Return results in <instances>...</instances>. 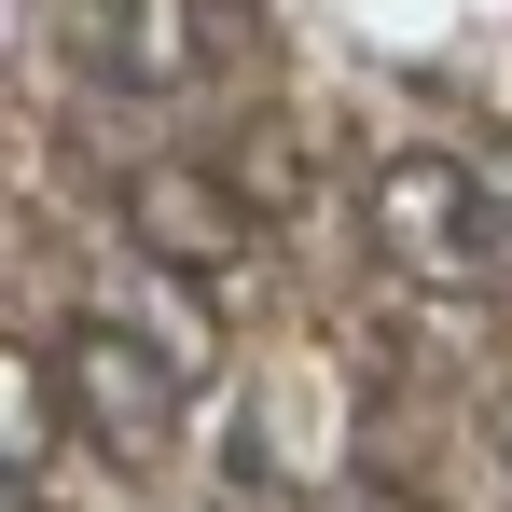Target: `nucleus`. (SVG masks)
<instances>
[{
    "label": "nucleus",
    "mask_w": 512,
    "mask_h": 512,
    "mask_svg": "<svg viewBox=\"0 0 512 512\" xmlns=\"http://www.w3.org/2000/svg\"><path fill=\"white\" fill-rule=\"evenodd\" d=\"M360 236L402 291H512V236H499V194H485V153H388L360 180Z\"/></svg>",
    "instance_id": "f257e3e1"
},
{
    "label": "nucleus",
    "mask_w": 512,
    "mask_h": 512,
    "mask_svg": "<svg viewBox=\"0 0 512 512\" xmlns=\"http://www.w3.org/2000/svg\"><path fill=\"white\" fill-rule=\"evenodd\" d=\"M180 346L125 333V319H56V388H70V429H84L111 471H153V457H180Z\"/></svg>",
    "instance_id": "f03ea898"
},
{
    "label": "nucleus",
    "mask_w": 512,
    "mask_h": 512,
    "mask_svg": "<svg viewBox=\"0 0 512 512\" xmlns=\"http://www.w3.org/2000/svg\"><path fill=\"white\" fill-rule=\"evenodd\" d=\"M125 236H139V263H167L180 291H222V277L263 250L250 194H236L222 167H194V153H153V167H125Z\"/></svg>",
    "instance_id": "7ed1b4c3"
},
{
    "label": "nucleus",
    "mask_w": 512,
    "mask_h": 512,
    "mask_svg": "<svg viewBox=\"0 0 512 512\" xmlns=\"http://www.w3.org/2000/svg\"><path fill=\"white\" fill-rule=\"evenodd\" d=\"M70 56L111 97H180L208 70V14L194 0H70Z\"/></svg>",
    "instance_id": "20e7f679"
},
{
    "label": "nucleus",
    "mask_w": 512,
    "mask_h": 512,
    "mask_svg": "<svg viewBox=\"0 0 512 512\" xmlns=\"http://www.w3.org/2000/svg\"><path fill=\"white\" fill-rule=\"evenodd\" d=\"M319 512H429V499H416V485H333Z\"/></svg>",
    "instance_id": "39448f33"
},
{
    "label": "nucleus",
    "mask_w": 512,
    "mask_h": 512,
    "mask_svg": "<svg viewBox=\"0 0 512 512\" xmlns=\"http://www.w3.org/2000/svg\"><path fill=\"white\" fill-rule=\"evenodd\" d=\"M499 471H512V416H499Z\"/></svg>",
    "instance_id": "423d86ee"
},
{
    "label": "nucleus",
    "mask_w": 512,
    "mask_h": 512,
    "mask_svg": "<svg viewBox=\"0 0 512 512\" xmlns=\"http://www.w3.org/2000/svg\"><path fill=\"white\" fill-rule=\"evenodd\" d=\"M14 512H42V499H28V485H14Z\"/></svg>",
    "instance_id": "0eeeda50"
}]
</instances>
